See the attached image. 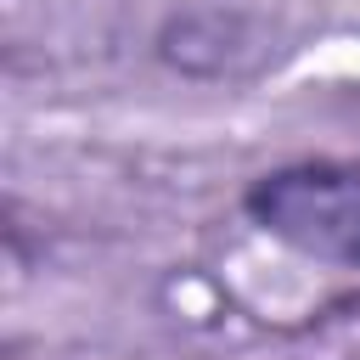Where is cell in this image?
Here are the masks:
<instances>
[{
  "label": "cell",
  "mask_w": 360,
  "mask_h": 360,
  "mask_svg": "<svg viewBox=\"0 0 360 360\" xmlns=\"http://www.w3.org/2000/svg\"><path fill=\"white\" fill-rule=\"evenodd\" d=\"M248 219L292 253L360 270V163L304 158L259 174L242 191Z\"/></svg>",
  "instance_id": "obj_1"
}]
</instances>
